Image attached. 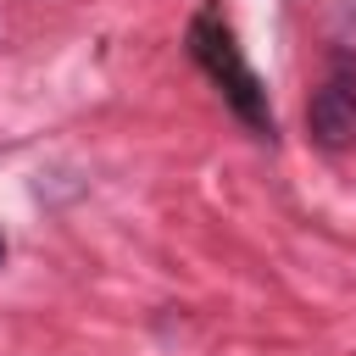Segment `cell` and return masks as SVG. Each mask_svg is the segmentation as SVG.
<instances>
[{"instance_id":"3","label":"cell","mask_w":356,"mask_h":356,"mask_svg":"<svg viewBox=\"0 0 356 356\" xmlns=\"http://www.w3.org/2000/svg\"><path fill=\"white\" fill-rule=\"evenodd\" d=\"M0 261H6V239H0Z\"/></svg>"},{"instance_id":"2","label":"cell","mask_w":356,"mask_h":356,"mask_svg":"<svg viewBox=\"0 0 356 356\" xmlns=\"http://www.w3.org/2000/svg\"><path fill=\"white\" fill-rule=\"evenodd\" d=\"M306 134L323 145V150H345L356 145V56H334L328 78L312 89L306 100Z\"/></svg>"},{"instance_id":"1","label":"cell","mask_w":356,"mask_h":356,"mask_svg":"<svg viewBox=\"0 0 356 356\" xmlns=\"http://www.w3.org/2000/svg\"><path fill=\"white\" fill-rule=\"evenodd\" d=\"M189 56H195V61L206 67V78L222 89V100L234 106V117H239L245 128H256L261 139H273V106H267V89H261V78L250 72L239 39H234L211 11H200V17L189 22Z\"/></svg>"}]
</instances>
